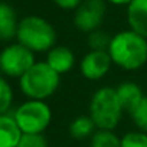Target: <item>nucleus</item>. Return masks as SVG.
<instances>
[{"label": "nucleus", "mask_w": 147, "mask_h": 147, "mask_svg": "<svg viewBox=\"0 0 147 147\" xmlns=\"http://www.w3.org/2000/svg\"><path fill=\"white\" fill-rule=\"evenodd\" d=\"M108 53L114 65L124 71H137L147 62V39L131 29L123 30L113 36Z\"/></svg>", "instance_id": "nucleus-1"}, {"label": "nucleus", "mask_w": 147, "mask_h": 147, "mask_svg": "<svg viewBox=\"0 0 147 147\" xmlns=\"http://www.w3.org/2000/svg\"><path fill=\"white\" fill-rule=\"evenodd\" d=\"M123 113L115 88L102 87L94 92L90 102V117L98 130L113 131L118 125Z\"/></svg>", "instance_id": "nucleus-2"}, {"label": "nucleus", "mask_w": 147, "mask_h": 147, "mask_svg": "<svg viewBox=\"0 0 147 147\" xmlns=\"http://www.w3.org/2000/svg\"><path fill=\"white\" fill-rule=\"evenodd\" d=\"M16 38L18 43L23 45L33 53L49 52L55 46L56 32L48 20L39 16H28L19 22Z\"/></svg>", "instance_id": "nucleus-3"}, {"label": "nucleus", "mask_w": 147, "mask_h": 147, "mask_svg": "<svg viewBox=\"0 0 147 147\" xmlns=\"http://www.w3.org/2000/svg\"><path fill=\"white\" fill-rule=\"evenodd\" d=\"M59 77V74H56L46 62H35V65L19 80V87L30 100L45 101L56 92L61 81Z\"/></svg>", "instance_id": "nucleus-4"}, {"label": "nucleus", "mask_w": 147, "mask_h": 147, "mask_svg": "<svg viewBox=\"0 0 147 147\" xmlns=\"http://www.w3.org/2000/svg\"><path fill=\"white\" fill-rule=\"evenodd\" d=\"M22 134H43L52 121V111L45 101L29 100L13 114Z\"/></svg>", "instance_id": "nucleus-5"}, {"label": "nucleus", "mask_w": 147, "mask_h": 147, "mask_svg": "<svg viewBox=\"0 0 147 147\" xmlns=\"http://www.w3.org/2000/svg\"><path fill=\"white\" fill-rule=\"evenodd\" d=\"M33 65V52L20 43L9 45L0 52V71L7 77L20 80Z\"/></svg>", "instance_id": "nucleus-6"}, {"label": "nucleus", "mask_w": 147, "mask_h": 147, "mask_svg": "<svg viewBox=\"0 0 147 147\" xmlns=\"http://www.w3.org/2000/svg\"><path fill=\"white\" fill-rule=\"evenodd\" d=\"M105 15V0H85L82 2L74 15L75 26L85 33L98 30Z\"/></svg>", "instance_id": "nucleus-7"}, {"label": "nucleus", "mask_w": 147, "mask_h": 147, "mask_svg": "<svg viewBox=\"0 0 147 147\" xmlns=\"http://www.w3.org/2000/svg\"><path fill=\"white\" fill-rule=\"evenodd\" d=\"M111 65L113 61L107 51H90L81 61V72L84 78L98 81L107 75Z\"/></svg>", "instance_id": "nucleus-8"}, {"label": "nucleus", "mask_w": 147, "mask_h": 147, "mask_svg": "<svg viewBox=\"0 0 147 147\" xmlns=\"http://www.w3.org/2000/svg\"><path fill=\"white\" fill-rule=\"evenodd\" d=\"M127 20L133 32L147 39V0H133L127 7Z\"/></svg>", "instance_id": "nucleus-9"}, {"label": "nucleus", "mask_w": 147, "mask_h": 147, "mask_svg": "<svg viewBox=\"0 0 147 147\" xmlns=\"http://www.w3.org/2000/svg\"><path fill=\"white\" fill-rule=\"evenodd\" d=\"M46 63L59 75L69 72L75 65V55L66 46H53L46 56Z\"/></svg>", "instance_id": "nucleus-10"}, {"label": "nucleus", "mask_w": 147, "mask_h": 147, "mask_svg": "<svg viewBox=\"0 0 147 147\" xmlns=\"http://www.w3.org/2000/svg\"><path fill=\"white\" fill-rule=\"evenodd\" d=\"M117 95H118V100L121 102V107L124 111H127L128 114L143 101L144 95H143V91L141 88L134 84V82H123L120 84L117 88Z\"/></svg>", "instance_id": "nucleus-11"}, {"label": "nucleus", "mask_w": 147, "mask_h": 147, "mask_svg": "<svg viewBox=\"0 0 147 147\" xmlns=\"http://www.w3.org/2000/svg\"><path fill=\"white\" fill-rule=\"evenodd\" d=\"M22 137V131L13 115H0V147H16Z\"/></svg>", "instance_id": "nucleus-12"}, {"label": "nucleus", "mask_w": 147, "mask_h": 147, "mask_svg": "<svg viewBox=\"0 0 147 147\" xmlns=\"http://www.w3.org/2000/svg\"><path fill=\"white\" fill-rule=\"evenodd\" d=\"M19 22L12 6L0 2V40H10L18 33Z\"/></svg>", "instance_id": "nucleus-13"}, {"label": "nucleus", "mask_w": 147, "mask_h": 147, "mask_svg": "<svg viewBox=\"0 0 147 147\" xmlns=\"http://www.w3.org/2000/svg\"><path fill=\"white\" fill-rule=\"evenodd\" d=\"M95 124L91 120L90 115H81L77 117L71 124H69V134L75 140H85L94 136L95 133Z\"/></svg>", "instance_id": "nucleus-14"}, {"label": "nucleus", "mask_w": 147, "mask_h": 147, "mask_svg": "<svg viewBox=\"0 0 147 147\" xmlns=\"http://www.w3.org/2000/svg\"><path fill=\"white\" fill-rule=\"evenodd\" d=\"M91 147H121V138L114 131L98 130L91 137Z\"/></svg>", "instance_id": "nucleus-15"}, {"label": "nucleus", "mask_w": 147, "mask_h": 147, "mask_svg": "<svg viewBox=\"0 0 147 147\" xmlns=\"http://www.w3.org/2000/svg\"><path fill=\"white\" fill-rule=\"evenodd\" d=\"M111 39L113 38L108 36L107 32H102L100 29L88 33V45H90L91 51H107L108 52Z\"/></svg>", "instance_id": "nucleus-16"}, {"label": "nucleus", "mask_w": 147, "mask_h": 147, "mask_svg": "<svg viewBox=\"0 0 147 147\" xmlns=\"http://www.w3.org/2000/svg\"><path fill=\"white\" fill-rule=\"evenodd\" d=\"M130 117L133 118L138 131L147 134V97H144L143 101L130 113Z\"/></svg>", "instance_id": "nucleus-17"}, {"label": "nucleus", "mask_w": 147, "mask_h": 147, "mask_svg": "<svg viewBox=\"0 0 147 147\" xmlns=\"http://www.w3.org/2000/svg\"><path fill=\"white\" fill-rule=\"evenodd\" d=\"M13 101V91L9 82L0 77V115L7 114L10 105Z\"/></svg>", "instance_id": "nucleus-18"}, {"label": "nucleus", "mask_w": 147, "mask_h": 147, "mask_svg": "<svg viewBox=\"0 0 147 147\" xmlns=\"http://www.w3.org/2000/svg\"><path fill=\"white\" fill-rule=\"evenodd\" d=\"M121 147H147V134L143 131H130L121 137Z\"/></svg>", "instance_id": "nucleus-19"}, {"label": "nucleus", "mask_w": 147, "mask_h": 147, "mask_svg": "<svg viewBox=\"0 0 147 147\" xmlns=\"http://www.w3.org/2000/svg\"><path fill=\"white\" fill-rule=\"evenodd\" d=\"M16 147H49L43 134H22Z\"/></svg>", "instance_id": "nucleus-20"}, {"label": "nucleus", "mask_w": 147, "mask_h": 147, "mask_svg": "<svg viewBox=\"0 0 147 147\" xmlns=\"http://www.w3.org/2000/svg\"><path fill=\"white\" fill-rule=\"evenodd\" d=\"M53 3L65 10H75L82 3V0H53Z\"/></svg>", "instance_id": "nucleus-21"}, {"label": "nucleus", "mask_w": 147, "mask_h": 147, "mask_svg": "<svg viewBox=\"0 0 147 147\" xmlns=\"http://www.w3.org/2000/svg\"><path fill=\"white\" fill-rule=\"evenodd\" d=\"M107 2H110V3H113V5H130L131 2H133V0H107Z\"/></svg>", "instance_id": "nucleus-22"}]
</instances>
